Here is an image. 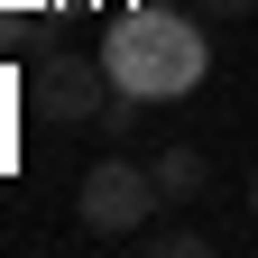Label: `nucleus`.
Segmentation results:
<instances>
[{
    "instance_id": "39448f33",
    "label": "nucleus",
    "mask_w": 258,
    "mask_h": 258,
    "mask_svg": "<svg viewBox=\"0 0 258 258\" xmlns=\"http://www.w3.org/2000/svg\"><path fill=\"white\" fill-rule=\"evenodd\" d=\"M139 249H148V258H203L212 240L194 231V221H148V231H139Z\"/></svg>"
},
{
    "instance_id": "7ed1b4c3",
    "label": "nucleus",
    "mask_w": 258,
    "mask_h": 258,
    "mask_svg": "<svg viewBox=\"0 0 258 258\" xmlns=\"http://www.w3.org/2000/svg\"><path fill=\"white\" fill-rule=\"evenodd\" d=\"M157 203H166V194H157V166H129V157H102V166L74 184V221L92 240H139Z\"/></svg>"
},
{
    "instance_id": "f03ea898",
    "label": "nucleus",
    "mask_w": 258,
    "mask_h": 258,
    "mask_svg": "<svg viewBox=\"0 0 258 258\" xmlns=\"http://www.w3.org/2000/svg\"><path fill=\"white\" fill-rule=\"evenodd\" d=\"M28 92H37V120H55V129H102L111 102H120L111 64H102V55H83V46H46Z\"/></svg>"
},
{
    "instance_id": "423d86ee",
    "label": "nucleus",
    "mask_w": 258,
    "mask_h": 258,
    "mask_svg": "<svg viewBox=\"0 0 258 258\" xmlns=\"http://www.w3.org/2000/svg\"><path fill=\"white\" fill-rule=\"evenodd\" d=\"M194 10H203V19H249L258 0H194Z\"/></svg>"
},
{
    "instance_id": "20e7f679",
    "label": "nucleus",
    "mask_w": 258,
    "mask_h": 258,
    "mask_svg": "<svg viewBox=\"0 0 258 258\" xmlns=\"http://www.w3.org/2000/svg\"><path fill=\"white\" fill-rule=\"evenodd\" d=\"M203 148H166V157H157V194H166V203H184V194H203Z\"/></svg>"
},
{
    "instance_id": "0eeeda50",
    "label": "nucleus",
    "mask_w": 258,
    "mask_h": 258,
    "mask_svg": "<svg viewBox=\"0 0 258 258\" xmlns=\"http://www.w3.org/2000/svg\"><path fill=\"white\" fill-rule=\"evenodd\" d=\"M249 221H258V166H249Z\"/></svg>"
},
{
    "instance_id": "f257e3e1",
    "label": "nucleus",
    "mask_w": 258,
    "mask_h": 258,
    "mask_svg": "<svg viewBox=\"0 0 258 258\" xmlns=\"http://www.w3.org/2000/svg\"><path fill=\"white\" fill-rule=\"evenodd\" d=\"M102 64H111V83L129 102H184V92L212 74V46H203V28L175 19V10H120L102 28Z\"/></svg>"
}]
</instances>
